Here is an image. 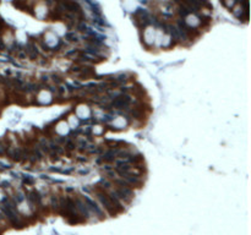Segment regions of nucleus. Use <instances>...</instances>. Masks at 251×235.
Wrapping results in <instances>:
<instances>
[{
    "label": "nucleus",
    "instance_id": "1",
    "mask_svg": "<svg viewBox=\"0 0 251 235\" xmlns=\"http://www.w3.org/2000/svg\"><path fill=\"white\" fill-rule=\"evenodd\" d=\"M45 14H47V6H45L43 3H39V4L36 6V15H37V17L42 18Z\"/></svg>",
    "mask_w": 251,
    "mask_h": 235
}]
</instances>
